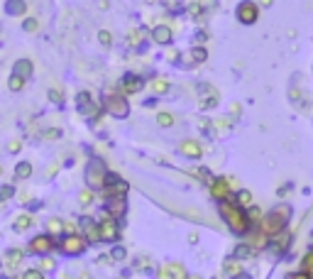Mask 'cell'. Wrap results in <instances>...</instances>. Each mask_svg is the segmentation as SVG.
<instances>
[{
	"instance_id": "d4e9b609",
	"label": "cell",
	"mask_w": 313,
	"mask_h": 279,
	"mask_svg": "<svg viewBox=\"0 0 313 279\" xmlns=\"http://www.w3.org/2000/svg\"><path fill=\"white\" fill-rule=\"evenodd\" d=\"M25 83H27V81H25L23 76H17V74H10V78H8V89L15 91V93H17V91H23Z\"/></svg>"
},
{
	"instance_id": "e575fe53",
	"label": "cell",
	"mask_w": 313,
	"mask_h": 279,
	"mask_svg": "<svg viewBox=\"0 0 313 279\" xmlns=\"http://www.w3.org/2000/svg\"><path fill=\"white\" fill-rule=\"evenodd\" d=\"M284 279H313V274H308V272H303V269H299V272H289Z\"/></svg>"
},
{
	"instance_id": "b9f144b4",
	"label": "cell",
	"mask_w": 313,
	"mask_h": 279,
	"mask_svg": "<svg viewBox=\"0 0 313 279\" xmlns=\"http://www.w3.org/2000/svg\"><path fill=\"white\" fill-rule=\"evenodd\" d=\"M203 39H208V32L198 30V34H196V42H203Z\"/></svg>"
},
{
	"instance_id": "ffe728a7",
	"label": "cell",
	"mask_w": 313,
	"mask_h": 279,
	"mask_svg": "<svg viewBox=\"0 0 313 279\" xmlns=\"http://www.w3.org/2000/svg\"><path fill=\"white\" fill-rule=\"evenodd\" d=\"M5 12L8 15H25L27 12V3L25 0H10V3H5Z\"/></svg>"
},
{
	"instance_id": "4fadbf2b",
	"label": "cell",
	"mask_w": 313,
	"mask_h": 279,
	"mask_svg": "<svg viewBox=\"0 0 313 279\" xmlns=\"http://www.w3.org/2000/svg\"><path fill=\"white\" fill-rule=\"evenodd\" d=\"M120 89H123L127 96H132V93H140V91L145 89V78L140 76V74H125L123 81H120Z\"/></svg>"
},
{
	"instance_id": "ee69618b",
	"label": "cell",
	"mask_w": 313,
	"mask_h": 279,
	"mask_svg": "<svg viewBox=\"0 0 313 279\" xmlns=\"http://www.w3.org/2000/svg\"><path fill=\"white\" fill-rule=\"evenodd\" d=\"M233 279H252V277H250L247 272H242V274H237V277H233Z\"/></svg>"
},
{
	"instance_id": "52a82bcc",
	"label": "cell",
	"mask_w": 313,
	"mask_h": 279,
	"mask_svg": "<svg viewBox=\"0 0 313 279\" xmlns=\"http://www.w3.org/2000/svg\"><path fill=\"white\" fill-rule=\"evenodd\" d=\"M59 250L69 257H76L86 250V240H83L81 235H64L61 243H59Z\"/></svg>"
},
{
	"instance_id": "7c38bea8",
	"label": "cell",
	"mask_w": 313,
	"mask_h": 279,
	"mask_svg": "<svg viewBox=\"0 0 313 279\" xmlns=\"http://www.w3.org/2000/svg\"><path fill=\"white\" fill-rule=\"evenodd\" d=\"M198 89H201V98H198L201 111H213V108L218 105V91L213 89L211 83H201Z\"/></svg>"
},
{
	"instance_id": "5bb4252c",
	"label": "cell",
	"mask_w": 313,
	"mask_h": 279,
	"mask_svg": "<svg viewBox=\"0 0 313 279\" xmlns=\"http://www.w3.org/2000/svg\"><path fill=\"white\" fill-rule=\"evenodd\" d=\"M52 247H54L52 235H37V238L30 240V252H34V255H47Z\"/></svg>"
},
{
	"instance_id": "ab89813d",
	"label": "cell",
	"mask_w": 313,
	"mask_h": 279,
	"mask_svg": "<svg viewBox=\"0 0 313 279\" xmlns=\"http://www.w3.org/2000/svg\"><path fill=\"white\" fill-rule=\"evenodd\" d=\"M56 265H54V260H52V257H44V260H42V269H54Z\"/></svg>"
},
{
	"instance_id": "60d3db41",
	"label": "cell",
	"mask_w": 313,
	"mask_h": 279,
	"mask_svg": "<svg viewBox=\"0 0 313 279\" xmlns=\"http://www.w3.org/2000/svg\"><path fill=\"white\" fill-rule=\"evenodd\" d=\"M37 30V20H25V32H32Z\"/></svg>"
},
{
	"instance_id": "4316f807",
	"label": "cell",
	"mask_w": 313,
	"mask_h": 279,
	"mask_svg": "<svg viewBox=\"0 0 313 279\" xmlns=\"http://www.w3.org/2000/svg\"><path fill=\"white\" fill-rule=\"evenodd\" d=\"M156 123H159V127H171V125H174V115L162 111L159 115H156Z\"/></svg>"
},
{
	"instance_id": "83f0119b",
	"label": "cell",
	"mask_w": 313,
	"mask_h": 279,
	"mask_svg": "<svg viewBox=\"0 0 313 279\" xmlns=\"http://www.w3.org/2000/svg\"><path fill=\"white\" fill-rule=\"evenodd\" d=\"M169 274H171V279H189L186 269L181 267V265H169Z\"/></svg>"
},
{
	"instance_id": "8fae6325",
	"label": "cell",
	"mask_w": 313,
	"mask_h": 279,
	"mask_svg": "<svg viewBox=\"0 0 313 279\" xmlns=\"http://www.w3.org/2000/svg\"><path fill=\"white\" fill-rule=\"evenodd\" d=\"M127 213V196H118V199H105V216H110L115 221H120Z\"/></svg>"
},
{
	"instance_id": "e0dca14e",
	"label": "cell",
	"mask_w": 313,
	"mask_h": 279,
	"mask_svg": "<svg viewBox=\"0 0 313 279\" xmlns=\"http://www.w3.org/2000/svg\"><path fill=\"white\" fill-rule=\"evenodd\" d=\"M145 42H147V32L145 30H132V32H127V47L135 49V52H142L145 49Z\"/></svg>"
},
{
	"instance_id": "44dd1931",
	"label": "cell",
	"mask_w": 313,
	"mask_h": 279,
	"mask_svg": "<svg viewBox=\"0 0 313 279\" xmlns=\"http://www.w3.org/2000/svg\"><path fill=\"white\" fill-rule=\"evenodd\" d=\"M206 56H208L206 47L196 45V47H193V49L189 52V61H191V64H201V61H206Z\"/></svg>"
},
{
	"instance_id": "d6986e66",
	"label": "cell",
	"mask_w": 313,
	"mask_h": 279,
	"mask_svg": "<svg viewBox=\"0 0 313 279\" xmlns=\"http://www.w3.org/2000/svg\"><path fill=\"white\" fill-rule=\"evenodd\" d=\"M12 74H17V76H23L27 81V78L32 76V61L30 59H17L15 67H12Z\"/></svg>"
},
{
	"instance_id": "ac0fdd59",
	"label": "cell",
	"mask_w": 313,
	"mask_h": 279,
	"mask_svg": "<svg viewBox=\"0 0 313 279\" xmlns=\"http://www.w3.org/2000/svg\"><path fill=\"white\" fill-rule=\"evenodd\" d=\"M171 37H174V32H171V27H167V25H159V27H154L152 30V39H154L156 45H169L171 42Z\"/></svg>"
},
{
	"instance_id": "277c9868",
	"label": "cell",
	"mask_w": 313,
	"mask_h": 279,
	"mask_svg": "<svg viewBox=\"0 0 313 279\" xmlns=\"http://www.w3.org/2000/svg\"><path fill=\"white\" fill-rule=\"evenodd\" d=\"M103 105H105V111L110 113L113 118H127L130 115V103H127L123 93H110V96L105 93Z\"/></svg>"
},
{
	"instance_id": "484cf974",
	"label": "cell",
	"mask_w": 313,
	"mask_h": 279,
	"mask_svg": "<svg viewBox=\"0 0 313 279\" xmlns=\"http://www.w3.org/2000/svg\"><path fill=\"white\" fill-rule=\"evenodd\" d=\"M30 174H32V164H30V162H20V164L15 167V177L17 179H27Z\"/></svg>"
},
{
	"instance_id": "5b68a950",
	"label": "cell",
	"mask_w": 313,
	"mask_h": 279,
	"mask_svg": "<svg viewBox=\"0 0 313 279\" xmlns=\"http://www.w3.org/2000/svg\"><path fill=\"white\" fill-rule=\"evenodd\" d=\"M105 199H118V196H127V191H130V184L125 181L123 177H118L115 171H108V177H105Z\"/></svg>"
},
{
	"instance_id": "7a4b0ae2",
	"label": "cell",
	"mask_w": 313,
	"mask_h": 279,
	"mask_svg": "<svg viewBox=\"0 0 313 279\" xmlns=\"http://www.w3.org/2000/svg\"><path fill=\"white\" fill-rule=\"evenodd\" d=\"M291 218V208L289 206H277L269 213H264L262 223H259V233L267 235V238H277V235L284 233V228Z\"/></svg>"
},
{
	"instance_id": "7bdbcfd3",
	"label": "cell",
	"mask_w": 313,
	"mask_h": 279,
	"mask_svg": "<svg viewBox=\"0 0 313 279\" xmlns=\"http://www.w3.org/2000/svg\"><path fill=\"white\" fill-rule=\"evenodd\" d=\"M10 152H20V142H17V140H12L10 142Z\"/></svg>"
},
{
	"instance_id": "1f68e13d",
	"label": "cell",
	"mask_w": 313,
	"mask_h": 279,
	"mask_svg": "<svg viewBox=\"0 0 313 279\" xmlns=\"http://www.w3.org/2000/svg\"><path fill=\"white\" fill-rule=\"evenodd\" d=\"M20 260H23V252H20V250H12V252H8V267L12 269L17 262H20Z\"/></svg>"
},
{
	"instance_id": "d6a6232c",
	"label": "cell",
	"mask_w": 313,
	"mask_h": 279,
	"mask_svg": "<svg viewBox=\"0 0 313 279\" xmlns=\"http://www.w3.org/2000/svg\"><path fill=\"white\" fill-rule=\"evenodd\" d=\"M47 228H49V235H52V233H59V230H64V223H61L59 218H52Z\"/></svg>"
},
{
	"instance_id": "7402d4cb",
	"label": "cell",
	"mask_w": 313,
	"mask_h": 279,
	"mask_svg": "<svg viewBox=\"0 0 313 279\" xmlns=\"http://www.w3.org/2000/svg\"><path fill=\"white\" fill-rule=\"evenodd\" d=\"M149 86H152V91H154L156 96H162V93H167L169 91V81L164 76H156V78H152V83H149Z\"/></svg>"
},
{
	"instance_id": "6da1fadb",
	"label": "cell",
	"mask_w": 313,
	"mask_h": 279,
	"mask_svg": "<svg viewBox=\"0 0 313 279\" xmlns=\"http://www.w3.org/2000/svg\"><path fill=\"white\" fill-rule=\"evenodd\" d=\"M218 213H220V218L225 221V225L237 235H247L252 230V221H250V216H247L245 208H240V206H235V203L225 201L218 206Z\"/></svg>"
},
{
	"instance_id": "9a60e30c",
	"label": "cell",
	"mask_w": 313,
	"mask_h": 279,
	"mask_svg": "<svg viewBox=\"0 0 313 279\" xmlns=\"http://www.w3.org/2000/svg\"><path fill=\"white\" fill-rule=\"evenodd\" d=\"M179 149H181V155L189 157V159H201L203 157V145L198 140H184L179 145Z\"/></svg>"
},
{
	"instance_id": "30bf717a",
	"label": "cell",
	"mask_w": 313,
	"mask_h": 279,
	"mask_svg": "<svg viewBox=\"0 0 313 279\" xmlns=\"http://www.w3.org/2000/svg\"><path fill=\"white\" fill-rule=\"evenodd\" d=\"M235 15H237V20L242 25H255L259 20V8L255 3H240Z\"/></svg>"
},
{
	"instance_id": "ba28073f",
	"label": "cell",
	"mask_w": 313,
	"mask_h": 279,
	"mask_svg": "<svg viewBox=\"0 0 313 279\" xmlns=\"http://www.w3.org/2000/svg\"><path fill=\"white\" fill-rule=\"evenodd\" d=\"M76 111L83 115V118H96L98 115V105H96V101L91 98V93H86V91H81L76 96Z\"/></svg>"
},
{
	"instance_id": "8d00e7d4",
	"label": "cell",
	"mask_w": 313,
	"mask_h": 279,
	"mask_svg": "<svg viewBox=\"0 0 313 279\" xmlns=\"http://www.w3.org/2000/svg\"><path fill=\"white\" fill-rule=\"evenodd\" d=\"M23 279H44V274H42L39 269H27L23 274Z\"/></svg>"
},
{
	"instance_id": "603a6c76",
	"label": "cell",
	"mask_w": 313,
	"mask_h": 279,
	"mask_svg": "<svg viewBox=\"0 0 313 279\" xmlns=\"http://www.w3.org/2000/svg\"><path fill=\"white\" fill-rule=\"evenodd\" d=\"M30 225H32V216H30V213H20V216L15 218L12 228H15V230H25V228H30Z\"/></svg>"
},
{
	"instance_id": "9c48e42d",
	"label": "cell",
	"mask_w": 313,
	"mask_h": 279,
	"mask_svg": "<svg viewBox=\"0 0 313 279\" xmlns=\"http://www.w3.org/2000/svg\"><path fill=\"white\" fill-rule=\"evenodd\" d=\"M230 181L225 177H218V179H213L211 181V199L213 201H218V203H225L228 201V196H230Z\"/></svg>"
},
{
	"instance_id": "74e56055",
	"label": "cell",
	"mask_w": 313,
	"mask_h": 279,
	"mask_svg": "<svg viewBox=\"0 0 313 279\" xmlns=\"http://www.w3.org/2000/svg\"><path fill=\"white\" fill-rule=\"evenodd\" d=\"M49 98H52V101H54V103H61V101H64V96H61V93H59V91H56V89H52V91H49Z\"/></svg>"
},
{
	"instance_id": "cb8c5ba5",
	"label": "cell",
	"mask_w": 313,
	"mask_h": 279,
	"mask_svg": "<svg viewBox=\"0 0 313 279\" xmlns=\"http://www.w3.org/2000/svg\"><path fill=\"white\" fill-rule=\"evenodd\" d=\"M235 206H240V208H250V206H252V194H250V191L247 189H242L240 191V194H237V201H235Z\"/></svg>"
},
{
	"instance_id": "4dcf8cb0",
	"label": "cell",
	"mask_w": 313,
	"mask_h": 279,
	"mask_svg": "<svg viewBox=\"0 0 313 279\" xmlns=\"http://www.w3.org/2000/svg\"><path fill=\"white\" fill-rule=\"evenodd\" d=\"M301 269H303V272H308V274H313V250L308 252V255H303Z\"/></svg>"
},
{
	"instance_id": "3957f363",
	"label": "cell",
	"mask_w": 313,
	"mask_h": 279,
	"mask_svg": "<svg viewBox=\"0 0 313 279\" xmlns=\"http://www.w3.org/2000/svg\"><path fill=\"white\" fill-rule=\"evenodd\" d=\"M105 177H108V167L101 157H91L88 164H86V181H88V189H103L105 186Z\"/></svg>"
},
{
	"instance_id": "f6af8a7d",
	"label": "cell",
	"mask_w": 313,
	"mask_h": 279,
	"mask_svg": "<svg viewBox=\"0 0 313 279\" xmlns=\"http://www.w3.org/2000/svg\"><path fill=\"white\" fill-rule=\"evenodd\" d=\"M0 174H3V167H0Z\"/></svg>"
},
{
	"instance_id": "f546056e",
	"label": "cell",
	"mask_w": 313,
	"mask_h": 279,
	"mask_svg": "<svg viewBox=\"0 0 313 279\" xmlns=\"http://www.w3.org/2000/svg\"><path fill=\"white\" fill-rule=\"evenodd\" d=\"M164 8H167V10H171L174 15H181V12L189 10V5H186V3H164Z\"/></svg>"
},
{
	"instance_id": "d590c367",
	"label": "cell",
	"mask_w": 313,
	"mask_h": 279,
	"mask_svg": "<svg viewBox=\"0 0 313 279\" xmlns=\"http://www.w3.org/2000/svg\"><path fill=\"white\" fill-rule=\"evenodd\" d=\"M98 39H101L103 47H110V42H113V37H110V32H108V30H101V32H98Z\"/></svg>"
},
{
	"instance_id": "f35d334b",
	"label": "cell",
	"mask_w": 313,
	"mask_h": 279,
	"mask_svg": "<svg viewBox=\"0 0 313 279\" xmlns=\"http://www.w3.org/2000/svg\"><path fill=\"white\" fill-rule=\"evenodd\" d=\"M125 255H127V252H125V247H113V257H115V260H123Z\"/></svg>"
},
{
	"instance_id": "f1b7e54d",
	"label": "cell",
	"mask_w": 313,
	"mask_h": 279,
	"mask_svg": "<svg viewBox=\"0 0 313 279\" xmlns=\"http://www.w3.org/2000/svg\"><path fill=\"white\" fill-rule=\"evenodd\" d=\"M12 196H15V186H10V184H0V203L12 199Z\"/></svg>"
},
{
	"instance_id": "836d02e7",
	"label": "cell",
	"mask_w": 313,
	"mask_h": 279,
	"mask_svg": "<svg viewBox=\"0 0 313 279\" xmlns=\"http://www.w3.org/2000/svg\"><path fill=\"white\" fill-rule=\"evenodd\" d=\"M78 201L83 203V206L93 201V189H83V191H81V194H78Z\"/></svg>"
},
{
	"instance_id": "2e32d148",
	"label": "cell",
	"mask_w": 313,
	"mask_h": 279,
	"mask_svg": "<svg viewBox=\"0 0 313 279\" xmlns=\"http://www.w3.org/2000/svg\"><path fill=\"white\" fill-rule=\"evenodd\" d=\"M78 225H81V230H83V238H88V243H98V240H101V238H98V221L83 216Z\"/></svg>"
},
{
	"instance_id": "8992f818",
	"label": "cell",
	"mask_w": 313,
	"mask_h": 279,
	"mask_svg": "<svg viewBox=\"0 0 313 279\" xmlns=\"http://www.w3.org/2000/svg\"><path fill=\"white\" fill-rule=\"evenodd\" d=\"M98 238H101V243H115L120 238V225H118V221L110 218V216H103L101 221H98Z\"/></svg>"
}]
</instances>
